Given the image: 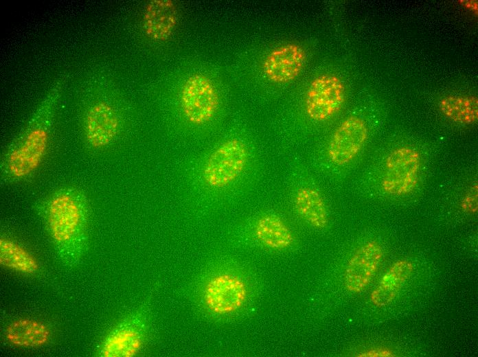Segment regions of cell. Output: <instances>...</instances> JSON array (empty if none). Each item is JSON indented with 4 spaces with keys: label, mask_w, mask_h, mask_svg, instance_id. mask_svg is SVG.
Instances as JSON below:
<instances>
[{
    "label": "cell",
    "mask_w": 478,
    "mask_h": 357,
    "mask_svg": "<svg viewBox=\"0 0 478 357\" xmlns=\"http://www.w3.org/2000/svg\"><path fill=\"white\" fill-rule=\"evenodd\" d=\"M87 206L84 194L73 187L56 190L47 201V227L57 254L67 265L76 264L87 249Z\"/></svg>",
    "instance_id": "6da1fadb"
},
{
    "label": "cell",
    "mask_w": 478,
    "mask_h": 357,
    "mask_svg": "<svg viewBox=\"0 0 478 357\" xmlns=\"http://www.w3.org/2000/svg\"><path fill=\"white\" fill-rule=\"evenodd\" d=\"M46 124L33 122L7 154L1 168V178L9 181L21 180L36 170L47 146L49 135Z\"/></svg>",
    "instance_id": "7a4b0ae2"
},
{
    "label": "cell",
    "mask_w": 478,
    "mask_h": 357,
    "mask_svg": "<svg viewBox=\"0 0 478 357\" xmlns=\"http://www.w3.org/2000/svg\"><path fill=\"white\" fill-rule=\"evenodd\" d=\"M248 160V150L240 139H228L207 158L203 170L205 183L215 188L223 187L243 172Z\"/></svg>",
    "instance_id": "3957f363"
},
{
    "label": "cell",
    "mask_w": 478,
    "mask_h": 357,
    "mask_svg": "<svg viewBox=\"0 0 478 357\" xmlns=\"http://www.w3.org/2000/svg\"><path fill=\"white\" fill-rule=\"evenodd\" d=\"M181 103L187 119L196 125L209 122L219 106V95L211 80L203 74L190 76L183 84Z\"/></svg>",
    "instance_id": "277c9868"
},
{
    "label": "cell",
    "mask_w": 478,
    "mask_h": 357,
    "mask_svg": "<svg viewBox=\"0 0 478 357\" xmlns=\"http://www.w3.org/2000/svg\"><path fill=\"white\" fill-rule=\"evenodd\" d=\"M421 163L420 153L410 147H400L387 156L381 182L384 192L404 195L416 187Z\"/></svg>",
    "instance_id": "5b68a950"
},
{
    "label": "cell",
    "mask_w": 478,
    "mask_h": 357,
    "mask_svg": "<svg viewBox=\"0 0 478 357\" xmlns=\"http://www.w3.org/2000/svg\"><path fill=\"white\" fill-rule=\"evenodd\" d=\"M344 100L345 87L341 79L334 75L322 74L310 84L306 111L314 120H326L340 111Z\"/></svg>",
    "instance_id": "8992f818"
},
{
    "label": "cell",
    "mask_w": 478,
    "mask_h": 357,
    "mask_svg": "<svg viewBox=\"0 0 478 357\" xmlns=\"http://www.w3.org/2000/svg\"><path fill=\"white\" fill-rule=\"evenodd\" d=\"M247 288L239 277L220 274L212 277L205 286L204 302L217 314H225L239 309L247 298Z\"/></svg>",
    "instance_id": "52a82bcc"
},
{
    "label": "cell",
    "mask_w": 478,
    "mask_h": 357,
    "mask_svg": "<svg viewBox=\"0 0 478 357\" xmlns=\"http://www.w3.org/2000/svg\"><path fill=\"white\" fill-rule=\"evenodd\" d=\"M367 135V127L363 119L354 115L345 119L330 141L328 148L330 160L337 165L350 163L363 147Z\"/></svg>",
    "instance_id": "ba28073f"
},
{
    "label": "cell",
    "mask_w": 478,
    "mask_h": 357,
    "mask_svg": "<svg viewBox=\"0 0 478 357\" xmlns=\"http://www.w3.org/2000/svg\"><path fill=\"white\" fill-rule=\"evenodd\" d=\"M383 256L376 240H370L358 247L348 261L345 271V286L348 290L359 293L370 284Z\"/></svg>",
    "instance_id": "9c48e42d"
},
{
    "label": "cell",
    "mask_w": 478,
    "mask_h": 357,
    "mask_svg": "<svg viewBox=\"0 0 478 357\" xmlns=\"http://www.w3.org/2000/svg\"><path fill=\"white\" fill-rule=\"evenodd\" d=\"M305 62L306 54L301 46L287 43L273 49L264 60L262 68L271 81L284 84L299 75Z\"/></svg>",
    "instance_id": "30bf717a"
},
{
    "label": "cell",
    "mask_w": 478,
    "mask_h": 357,
    "mask_svg": "<svg viewBox=\"0 0 478 357\" xmlns=\"http://www.w3.org/2000/svg\"><path fill=\"white\" fill-rule=\"evenodd\" d=\"M142 320L130 318L114 327L107 335L101 349L104 357H131L137 354L144 339Z\"/></svg>",
    "instance_id": "8fae6325"
},
{
    "label": "cell",
    "mask_w": 478,
    "mask_h": 357,
    "mask_svg": "<svg viewBox=\"0 0 478 357\" xmlns=\"http://www.w3.org/2000/svg\"><path fill=\"white\" fill-rule=\"evenodd\" d=\"M118 128V116L111 105L100 102L88 111L84 133L93 147L100 148L109 144L116 136Z\"/></svg>",
    "instance_id": "7c38bea8"
},
{
    "label": "cell",
    "mask_w": 478,
    "mask_h": 357,
    "mask_svg": "<svg viewBox=\"0 0 478 357\" xmlns=\"http://www.w3.org/2000/svg\"><path fill=\"white\" fill-rule=\"evenodd\" d=\"M178 21V10L171 0H152L145 8L143 29L154 41H167L172 34Z\"/></svg>",
    "instance_id": "4fadbf2b"
},
{
    "label": "cell",
    "mask_w": 478,
    "mask_h": 357,
    "mask_svg": "<svg viewBox=\"0 0 478 357\" xmlns=\"http://www.w3.org/2000/svg\"><path fill=\"white\" fill-rule=\"evenodd\" d=\"M413 269V265L408 260L402 259L394 262L372 292V303L378 308L389 305L409 278Z\"/></svg>",
    "instance_id": "5bb4252c"
},
{
    "label": "cell",
    "mask_w": 478,
    "mask_h": 357,
    "mask_svg": "<svg viewBox=\"0 0 478 357\" xmlns=\"http://www.w3.org/2000/svg\"><path fill=\"white\" fill-rule=\"evenodd\" d=\"M5 337L12 345L23 347H36L46 344L50 331L43 323L31 319H19L10 323Z\"/></svg>",
    "instance_id": "9a60e30c"
},
{
    "label": "cell",
    "mask_w": 478,
    "mask_h": 357,
    "mask_svg": "<svg viewBox=\"0 0 478 357\" xmlns=\"http://www.w3.org/2000/svg\"><path fill=\"white\" fill-rule=\"evenodd\" d=\"M295 205L298 214L311 226L323 229L328 222L327 209L321 194L310 187L297 189Z\"/></svg>",
    "instance_id": "2e32d148"
},
{
    "label": "cell",
    "mask_w": 478,
    "mask_h": 357,
    "mask_svg": "<svg viewBox=\"0 0 478 357\" xmlns=\"http://www.w3.org/2000/svg\"><path fill=\"white\" fill-rule=\"evenodd\" d=\"M255 233L262 243L274 249L290 246L294 239L288 227L275 215H265L259 218Z\"/></svg>",
    "instance_id": "e0dca14e"
},
{
    "label": "cell",
    "mask_w": 478,
    "mask_h": 357,
    "mask_svg": "<svg viewBox=\"0 0 478 357\" xmlns=\"http://www.w3.org/2000/svg\"><path fill=\"white\" fill-rule=\"evenodd\" d=\"M0 262L11 270L34 274L39 268L36 257L14 240L1 237L0 240Z\"/></svg>",
    "instance_id": "ac0fdd59"
},
{
    "label": "cell",
    "mask_w": 478,
    "mask_h": 357,
    "mask_svg": "<svg viewBox=\"0 0 478 357\" xmlns=\"http://www.w3.org/2000/svg\"><path fill=\"white\" fill-rule=\"evenodd\" d=\"M441 113L459 124H470L478 118V100L473 95H448L439 102Z\"/></svg>",
    "instance_id": "d6986e66"
},
{
    "label": "cell",
    "mask_w": 478,
    "mask_h": 357,
    "mask_svg": "<svg viewBox=\"0 0 478 357\" xmlns=\"http://www.w3.org/2000/svg\"><path fill=\"white\" fill-rule=\"evenodd\" d=\"M464 211L475 214L477 211V185H473L464 197L462 205Z\"/></svg>",
    "instance_id": "ffe728a7"
},
{
    "label": "cell",
    "mask_w": 478,
    "mask_h": 357,
    "mask_svg": "<svg viewBox=\"0 0 478 357\" xmlns=\"http://www.w3.org/2000/svg\"><path fill=\"white\" fill-rule=\"evenodd\" d=\"M359 356H394V354L387 349H383V348H376V349H372L369 351H367L366 352L360 354L358 355Z\"/></svg>",
    "instance_id": "44dd1931"
}]
</instances>
